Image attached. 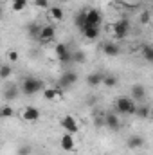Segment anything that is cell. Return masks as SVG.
<instances>
[{
	"mask_svg": "<svg viewBox=\"0 0 153 155\" xmlns=\"http://www.w3.org/2000/svg\"><path fill=\"white\" fill-rule=\"evenodd\" d=\"M137 103L132 96H121L115 99V110L119 114H124V116H135L137 112Z\"/></svg>",
	"mask_w": 153,
	"mask_h": 155,
	"instance_id": "cell-1",
	"label": "cell"
},
{
	"mask_svg": "<svg viewBox=\"0 0 153 155\" xmlns=\"http://www.w3.org/2000/svg\"><path fill=\"white\" fill-rule=\"evenodd\" d=\"M41 90H45V88H43V81L38 79V78L29 76L22 81V92L27 94V96H34V94H38Z\"/></svg>",
	"mask_w": 153,
	"mask_h": 155,
	"instance_id": "cell-2",
	"label": "cell"
},
{
	"mask_svg": "<svg viewBox=\"0 0 153 155\" xmlns=\"http://www.w3.org/2000/svg\"><path fill=\"white\" fill-rule=\"evenodd\" d=\"M112 31H114V36L117 40H124L128 36V33H130V22H128L126 18L117 20L114 24V27H112Z\"/></svg>",
	"mask_w": 153,
	"mask_h": 155,
	"instance_id": "cell-3",
	"label": "cell"
},
{
	"mask_svg": "<svg viewBox=\"0 0 153 155\" xmlns=\"http://www.w3.org/2000/svg\"><path fill=\"white\" fill-rule=\"evenodd\" d=\"M54 52H56L58 61H61V63H69V61H72V51H70L65 43H58L56 49H54Z\"/></svg>",
	"mask_w": 153,
	"mask_h": 155,
	"instance_id": "cell-4",
	"label": "cell"
},
{
	"mask_svg": "<svg viewBox=\"0 0 153 155\" xmlns=\"http://www.w3.org/2000/svg\"><path fill=\"white\" fill-rule=\"evenodd\" d=\"M54 35H56L54 25H43V27L40 29L38 40L41 41V43H49V41H52V40H54Z\"/></svg>",
	"mask_w": 153,
	"mask_h": 155,
	"instance_id": "cell-5",
	"label": "cell"
},
{
	"mask_svg": "<svg viewBox=\"0 0 153 155\" xmlns=\"http://www.w3.org/2000/svg\"><path fill=\"white\" fill-rule=\"evenodd\" d=\"M61 126L65 128V132H69V134H72V135H76L77 130H79V126H77L76 119L72 116H65L61 119Z\"/></svg>",
	"mask_w": 153,
	"mask_h": 155,
	"instance_id": "cell-6",
	"label": "cell"
},
{
	"mask_svg": "<svg viewBox=\"0 0 153 155\" xmlns=\"http://www.w3.org/2000/svg\"><path fill=\"white\" fill-rule=\"evenodd\" d=\"M60 146H61V150H65V152H72L74 146H76V143H74V135L69 134V132H65V134L61 135V139H60Z\"/></svg>",
	"mask_w": 153,
	"mask_h": 155,
	"instance_id": "cell-7",
	"label": "cell"
},
{
	"mask_svg": "<svg viewBox=\"0 0 153 155\" xmlns=\"http://www.w3.org/2000/svg\"><path fill=\"white\" fill-rule=\"evenodd\" d=\"M101 13L97 11V9H88L86 11V24L85 25H96V27H99V24H101Z\"/></svg>",
	"mask_w": 153,
	"mask_h": 155,
	"instance_id": "cell-8",
	"label": "cell"
},
{
	"mask_svg": "<svg viewBox=\"0 0 153 155\" xmlns=\"http://www.w3.org/2000/svg\"><path fill=\"white\" fill-rule=\"evenodd\" d=\"M130 92H132V97L135 99V101H144L146 99V87L144 85H141V83H137V85H133L132 88H130Z\"/></svg>",
	"mask_w": 153,
	"mask_h": 155,
	"instance_id": "cell-9",
	"label": "cell"
},
{
	"mask_svg": "<svg viewBox=\"0 0 153 155\" xmlns=\"http://www.w3.org/2000/svg\"><path fill=\"white\" fill-rule=\"evenodd\" d=\"M126 146L130 150H139V148L144 146V139L141 135H130V139L126 141Z\"/></svg>",
	"mask_w": 153,
	"mask_h": 155,
	"instance_id": "cell-10",
	"label": "cell"
},
{
	"mask_svg": "<svg viewBox=\"0 0 153 155\" xmlns=\"http://www.w3.org/2000/svg\"><path fill=\"white\" fill-rule=\"evenodd\" d=\"M24 119L29 121V123H36L40 119V110L34 108V107H27V108L24 110Z\"/></svg>",
	"mask_w": 153,
	"mask_h": 155,
	"instance_id": "cell-11",
	"label": "cell"
},
{
	"mask_svg": "<svg viewBox=\"0 0 153 155\" xmlns=\"http://www.w3.org/2000/svg\"><path fill=\"white\" fill-rule=\"evenodd\" d=\"M81 33H83V36L86 40H96L99 36V27H96V25H85L81 29Z\"/></svg>",
	"mask_w": 153,
	"mask_h": 155,
	"instance_id": "cell-12",
	"label": "cell"
},
{
	"mask_svg": "<svg viewBox=\"0 0 153 155\" xmlns=\"http://www.w3.org/2000/svg\"><path fill=\"white\" fill-rule=\"evenodd\" d=\"M76 81H77V74L76 72H70V71L65 72L63 76L60 78V85H61V87H70V85H74Z\"/></svg>",
	"mask_w": 153,
	"mask_h": 155,
	"instance_id": "cell-13",
	"label": "cell"
},
{
	"mask_svg": "<svg viewBox=\"0 0 153 155\" xmlns=\"http://www.w3.org/2000/svg\"><path fill=\"white\" fill-rule=\"evenodd\" d=\"M103 79H105L103 74H99V72H92V74L86 76V85H88V87H99V85H103Z\"/></svg>",
	"mask_w": 153,
	"mask_h": 155,
	"instance_id": "cell-14",
	"label": "cell"
},
{
	"mask_svg": "<svg viewBox=\"0 0 153 155\" xmlns=\"http://www.w3.org/2000/svg\"><path fill=\"white\" fill-rule=\"evenodd\" d=\"M105 124H106L110 130H119V126H121L119 117L115 116V114H108V116H105Z\"/></svg>",
	"mask_w": 153,
	"mask_h": 155,
	"instance_id": "cell-15",
	"label": "cell"
},
{
	"mask_svg": "<svg viewBox=\"0 0 153 155\" xmlns=\"http://www.w3.org/2000/svg\"><path fill=\"white\" fill-rule=\"evenodd\" d=\"M101 49H103V52H105L106 56H117V54H119V45H117V43H114V41L105 43Z\"/></svg>",
	"mask_w": 153,
	"mask_h": 155,
	"instance_id": "cell-16",
	"label": "cell"
},
{
	"mask_svg": "<svg viewBox=\"0 0 153 155\" xmlns=\"http://www.w3.org/2000/svg\"><path fill=\"white\" fill-rule=\"evenodd\" d=\"M141 54H142L144 61L153 63V45H142L141 47Z\"/></svg>",
	"mask_w": 153,
	"mask_h": 155,
	"instance_id": "cell-17",
	"label": "cell"
},
{
	"mask_svg": "<svg viewBox=\"0 0 153 155\" xmlns=\"http://www.w3.org/2000/svg\"><path fill=\"white\" fill-rule=\"evenodd\" d=\"M135 116H139L141 119H148V117H151V107L139 105V107H137V112H135Z\"/></svg>",
	"mask_w": 153,
	"mask_h": 155,
	"instance_id": "cell-18",
	"label": "cell"
},
{
	"mask_svg": "<svg viewBox=\"0 0 153 155\" xmlns=\"http://www.w3.org/2000/svg\"><path fill=\"white\" fill-rule=\"evenodd\" d=\"M50 16L54 18V20H63V16H65V13H63V9L61 7H58V5H52L50 7Z\"/></svg>",
	"mask_w": 153,
	"mask_h": 155,
	"instance_id": "cell-19",
	"label": "cell"
},
{
	"mask_svg": "<svg viewBox=\"0 0 153 155\" xmlns=\"http://www.w3.org/2000/svg\"><path fill=\"white\" fill-rule=\"evenodd\" d=\"M58 96H60V90H58V88H50V87H49V88H45V90H43V97H45V99H49V101L56 99Z\"/></svg>",
	"mask_w": 153,
	"mask_h": 155,
	"instance_id": "cell-20",
	"label": "cell"
},
{
	"mask_svg": "<svg viewBox=\"0 0 153 155\" xmlns=\"http://www.w3.org/2000/svg\"><path fill=\"white\" fill-rule=\"evenodd\" d=\"M74 22H76V25L79 27V31H81V29L85 27V24H86V11H81V13H77V15H76V20H74Z\"/></svg>",
	"mask_w": 153,
	"mask_h": 155,
	"instance_id": "cell-21",
	"label": "cell"
},
{
	"mask_svg": "<svg viewBox=\"0 0 153 155\" xmlns=\"http://www.w3.org/2000/svg\"><path fill=\"white\" fill-rule=\"evenodd\" d=\"M117 78L115 76H105V79H103V85L105 87H108V88H112V87H117Z\"/></svg>",
	"mask_w": 153,
	"mask_h": 155,
	"instance_id": "cell-22",
	"label": "cell"
},
{
	"mask_svg": "<svg viewBox=\"0 0 153 155\" xmlns=\"http://www.w3.org/2000/svg\"><path fill=\"white\" fill-rule=\"evenodd\" d=\"M27 4H29V0H13V9L15 11H24Z\"/></svg>",
	"mask_w": 153,
	"mask_h": 155,
	"instance_id": "cell-23",
	"label": "cell"
},
{
	"mask_svg": "<svg viewBox=\"0 0 153 155\" xmlns=\"http://www.w3.org/2000/svg\"><path fill=\"white\" fill-rule=\"evenodd\" d=\"M15 116V112H13V108L11 107H2V110H0V119H9V117Z\"/></svg>",
	"mask_w": 153,
	"mask_h": 155,
	"instance_id": "cell-24",
	"label": "cell"
},
{
	"mask_svg": "<svg viewBox=\"0 0 153 155\" xmlns=\"http://www.w3.org/2000/svg\"><path fill=\"white\" fill-rule=\"evenodd\" d=\"M11 72H13V71H11V67H9L7 63H4V65L0 67V78H2V79H7V78L11 76Z\"/></svg>",
	"mask_w": 153,
	"mask_h": 155,
	"instance_id": "cell-25",
	"label": "cell"
},
{
	"mask_svg": "<svg viewBox=\"0 0 153 155\" xmlns=\"http://www.w3.org/2000/svg\"><path fill=\"white\" fill-rule=\"evenodd\" d=\"M85 61V54L81 51H72V63H83Z\"/></svg>",
	"mask_w": 153,
	"mask_h": 155,
	"instance_id": "cell-26",
	"label": "cell"
},
{
	"mask_svg": "<svg viewBox=\"0 0 153 155\" xmlns=\"http://www.w3.org/2000/svg\"><path fill=\"white\" fill-rule=\"evenodd\" d=\"M16 96H18V88H16V87H9L5 97H7V99H13V97H16Z\"/></svg>",
	"mask_w": 153,
	"mask_h": 155,
	"instance_id": "cell-27",
	"label": "cell"
},
{
	"mask_svg": "<svg viewBox=\"0 0 153 155\" xmlns=\"http://www.w3.org/2000/svg\"><path fill=\"white\" fill-rule=\"evenodd\" d=\"M7 58H9V61H18V52L16 51H9L7 52Z\"/></svg>",
	"mask_w": 153,
	"mask_h": 155,
	"instance_id": "cell-28",
	"label": "cell"
},
{
	"mask_svg": "<svg viewBox=\"0 0 153 155\" xmlns=\"http://www.w3.org/2000/svg\"><path fill=\"white\" fill-rule=\"evenodd\" d=\"M34 4H36L38 7H43V9L49 7V0H34Z\"/></svg>",
	"mask_w": 153,
	"mask_h": 155,
	"instance_id": "cell-29",
	"label": "cell"
},
{
	"mask_svg": "<svg viewBox=\"0 0 153 155\" xmlns=\"http://www.w3.org/2000/svg\"><path fill=\"white\" fill-rule=\"evenodd\" d=\"M141 22H142V24H148V22H150V13H142V15H141Z\"/></svg>",
	"mask_w": 153,
	"mask_h": 155,
	"instance_id": "cell-30",
	"label": "cell"
},
{
	"mask_svg": "<svg viewBox=\"0 0 153 155\" xmlns=\"http://www.w3.org/2000/svg\"><path fill=\"white\" fill-rule=\"evenodd\" d=\"M96 126H106L105 124V117H97L96 119Z\"/></svg>",
	"mask_w": 153,
	"mask_h": 155,
	"instance_id": "cell-31",
	"label": "cell"
},
{
	"mask_svg": "<svg viewBox=\"0 0 153 155\" xmlns=\"http://www.w3.org/2000/svg\"><path fill=\"white\" fill-rule=\"evenodd\" d=\"M29 152H31V150H29ZM29 152H27V148H22V150H20V155H27Z\"/></svg>",
	"mask_w": 153,
	"mask_h": 155,
	"instance_id": "cell-32",
	"label": "cell"
},
{
	"mask_svg": "<svg viewBox=\"0 0 153 155\" xmlns=\"http://www.w3.org/2000/svg\"><path fill=\"white\" fill-rule=\"evenodd\" d=\"M151 119H153V107H151Z\"/></svg>",
	"mask_w": 153,
	"mask_h": 155,
	"instance_id": "cell-33",
	"label": "cell"
},
{
	"mask_svg": "<svg viewBox=\"0 0 153 155\" xmlns=\"http://www.w3.org/2000/svg\"><path fill=\"white\" fill-rule=\"evenodd\" d=\"M63 2H69V0H63Z\"/></svg>",
	"mask_w": 153,
	"mask_h": 155,
	"instance_id": "cell-34",
	"label": "cell"
}]
</instances>
